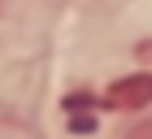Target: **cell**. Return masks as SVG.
Returning <instances> with one entry per match:
<instances>
[{
    "label": "cell",
    "mask_w": 152,
    "mask_h": 139,
    "mask_svg": "<svg viewBox=\"0 0 152 139\" xmlns=\"http://www.w3.org/2000/svg\"><path fill=\"white\" fill-rule=\"evenodd\" d=\"M143 52H152V44H148V48H143Z\"/></svg>",
    "instance_id": "3957f363"
},
{
    "label": "cell",
    "mask_w": 152,
    "mask_h": 139,
    "mask_svg": "<svg viewBox=\"0 0 152 139\" xmlns=\"http://www.w3.org/2000/svg\"><path fill=\"white\" fill-rule=\"evenodd\" d=\"M104 104H109V109H122V113L152 104V74H148V70H139V74H126V78H117L113 87L104 91Z\"/></svg>",
    "instance_id": "6da1fadb"
},
{
    "label": "cell",
    "mask_w": 152,
    "mask_h": 139,
    "mask_svg": "<svg viewBox=\"0 0 152 139\" xmlns=\"http://www.w3.org/2000/svg\"><path fill=\"white\" fill-rule=\"evenodd\" d=\"M130 139H152V117H148V122H139V126L130 130Z\"/></svg>",
    "instance_id": "7a4b0ae2"
}]
</instances>
